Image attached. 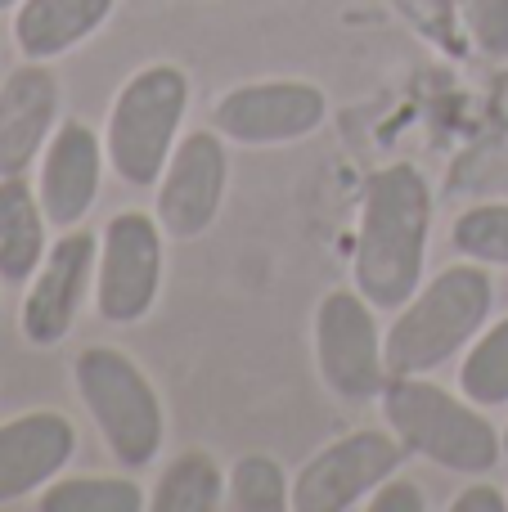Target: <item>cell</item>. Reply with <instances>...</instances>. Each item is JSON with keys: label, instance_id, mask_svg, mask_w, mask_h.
<instances>
[{"label": "cell", "instance_id": "3957f363", "mask_svg": "<svg viewBox=\"0 0 508 512\" xmlns=\"http://www.w3.org/2000/svg\"><path fill=\"white\" fill-rule=\"evenodd\" d=\"M495 306V283L477 261L446 265L419 283L401 315L387 328V369L392 373H432L455 360L486 328Z\"/></svg>", "mask_w": 508, "mask_h": 512}, {"label": "cell", "instance_id": "277c9868", "mask_svg": "<svg viewBox=\"0 0 508 512\" xmlns=\"http://www.w3.org/2000/svg\"><path fill=\"white\" fill-rule=\"evenodd\" d=\"M72 382L95 418L99 441L108 445L122 468H149L162 454V436H167V414L153 391L149 373L117 346H86L72 360Z\"/></svg>", "mask_w": 508, "mask_h": 512}, {"label": "cell", "instance_id": "44dd1931", "mask_svg": "<svg viewBox=\"0 0 508 512\" xmlns=\"http://www.w3.org/2000/svg\"><path fill=\"white\" fill-rule=\"evenodd\" d=\"M230 504L239 512H284L293 508V486L270 454H243L230 468Z\"/></svg>", "mask_w": 508, "mask_h": 512}, {"label": "cell", "instance_id": "484cf974", "mask_svg": "<svg viewBox=\"0 0 508 512\" xmlns=\"http://www.w3.org/2000/svg\"><path fill=\"white\" fill-rule=\"evenodd\" d=\"M504 459H508V427H504Z\"/></svg>", "mask_w": 508, "mask_h": 512}, {"label": "cell", "instance_id": "6da1fadb", "mask_svg": "<svg viewBox=\"0 0 508 512\" xmlns=\"http://www.w3.org/2000/svg\"><path fill=\"white\" fill-rule=\"evenodd\" d=\"M432 239V189L419 167H378L365 185L356 239V288L378 310H401L419 292Z\"/></svg>", "mask_w": 508, "mask_h": 512}, {"label": "cell", "instance_id": "7a4b0ae2", "mask_svg": "<svg viewBox=\"0 0 508 512\" xmlns=\"http://www.w3.org/2000/svg\"><path fill=\"white\" fill-rule=\"evenodd\" d=\"M383 418L410 454L446 472L482 477L504 459V436L468 396L423 382V373H392L383 387Z\"/></svg>", "mask_w": 508, "mask_h": 512}, {"label": "cell", "instance_id": "ac0fdd59", "mask_svg": "<svg viewBox=\"0 0 508 512\" xmlns=\"http://www.w3.org/2000/svg\"><path fill=\"white\" fill-rule=\"evenodd\" d=\"M459 391L482 409L508 405V315L473 337L468 360L459 369Z\"/></svg>", "mask_w": 508, "mask_h": 512}, {"label": "cell", "instance_id": "603a6c76", "mask_svg": "<svg viewBox=\"0 0 508 512\" xmlns=\"http://www.w3.org/2000/svg\"><path fill=\"white\" fill-rule=\"evenodd\" d=\"M369 512H428V495H423L419 481H405V477H387L374 495L365 499Z\"/></svg>", "mask_w": 508, "mask_h": 512}, {"label": "cell", "instance_id": "5b68a950", "mask_svg": "<svg viewBox=\"0 0 508 512\" xmlns=\"http://www.w3.org/2000/svg\"><path fill=\"white\" fill-rule=\"evenodd\" d=\"M189 113V77L171 63L140 68L108 108V167L135 189L158 185Z\"/></svg>", "mask_w": 508, "mask_h": 512}, {"label": "cell", "instance_id": "7c38bea8", "mask_svg": "<svg viewBox=\"0 0 508 512\" xmlns=\"http://www.w3.org/2000/svg\"><path fill=\"white\" fill-rule=\"evenodd\" d=\"M104 140L95 126L86 122H59L41 153V185L36 198L45 207V221L54 230H77L90 216L99 198V180H104Z\"/></svg>", "mask_w": 508, "mask_h": 512}, {"label": "cell", "instance_id": "cb8c5ba5", "mask_svg": "<svg viewBox=\"0 0 508 512\" xmlns=\"http://www.w3.org/2000/svg\"><path fill=\"white\" fill-rule=\"evenodd\" d=\"M508 499L500 486H491V481H477V486L459 490L455 499H450V512H504Z\"/></svg>", "mask_w": 508, "mask_h": 512}, {"label": "cell", "instance_id": "e0dca14e", "mask_svg": "<svg viewBox=\"0 0 508 512\" xmlns=\"http://www.w3.org/2000/svg\"><path fill=\"white\" fill-rule=\"evenodd\" d=\"M230 499V477L207 450H185L162 468L149 495L153 512H216Z\"/></svg>", "mask_w": 508, "mask_h": 512}, {"label": "cell", "instance_id": "d6986e66", "mask_svg": "<svg viewBox=\"0 0 508 512\" xmlns=\"http://www.w3.org/2000/svg\"><path fill=\"white\" fill-rule=\"evenodd\" d=\"M41 512H140L144 490L131 477H68L50 481L36 499Z\"/></svg>", "mask_w": 508, "mask_h": 512}, {"label": "cell", "instance_id": "9a60e30c", "mask_svg": "<svg viewBox=\"0 0 508 512\" xmlns=\"http://www.w3.org/2000/svg\"><path fill=\"white\" fill-rule=\"evenodd\" d=\"M117 0H18L14 45L23 59H59L108 23Z\"/></svg>", "mask_w": 508, "mask_h": 512}, {"label": "cell", "instance_id": "d4e9b609", "mask_svg": "<svg viewBox=\"0 0 508 512\" xmlns=\"http://www.w3.org/2000/svg\"><path fill=\"white\" fill-rule=\"evenodd\" d=\"M18 5V0H0V14H5V9H14Z\"/></svg>", "mask_w": 508, "mask_h": 512}, {"label": "cell", "instance_id": "4fadbf2b", "mask_svg": "<svg viewBox=\"0 0 508 512\" xmlns=\"http://www.w3.org/2000/svg\"><path fill=\"white\" fill-rule=\"evenodd\" d=\"M77 450V427L59 409H32L0 423V508L59 481Z\"/></svg>", "mask_w": 508, "mask_h": 512}, {"label": "cell", "instance_id": "ffe728a7", "mask_svg": "<svg viewBox=\"0 0 508 512\" xmlns=\"http://www.w3.org/2000/svg\"><path fill=\"white\" fill-rule=\"evenodd\" d=\"M450 248L477 265H508V203L468 207L450 225Z\"/></svg>", "mask_w": 508, "mask_h": 512}, {"label": "cell", "instance_id": "ba28073f", "mask_svg": "<svg viewBox=\"0 0 508 512\" xmlns=\"http://www.w3.org/2000/svg\"><path fill=\"white\" fill-rule=\"evenodd\" d=\"M162 225L158 216L122 212L99 234L95 306L104 324H140L162 292Z\"/></svg>", "mask_w": 508, "mask_h": 512}, {"label": "cell", "instance_id": "8fae6325", "mask_svg": "<svg viewBox=\"0 0 508 512\" xmlns=\"http://www.w3.org/2000/svg\"><path fill=\"white\" fill-rule=\"evenodd\" d=\"M95 261L99 234L86 230H63V239L45 252L23 292V310H18V328L32 346H59L72 333L86 288L95 283Z\"/></svg>", "mask_w": 508, "mask_h": 512}, {"label": "cell", "instance_id": "7402d4cb", "mask_svg": "<svg viewBox=\"0 0 508 512\" xmlns=\"http://www.w3.org/2000/svg\"><path fill=\"white\" fill-rule=\"evenodd\" d=\"M459 23L491 63L508 59V0H455Z\"/></svg>", "mask_w": 508, "mask_h": 512}, {"label": "cell", "instance_id": "2e32d148", "mask_svg": "<svg viewBox=\"0 0 508 512\" xmlns=\"http://www.w3.org/2000/svg\"><path fill=\"white\" fill-rule=\"evenodd\" d=\"M45 207L23 176H0V279L23 283L45 261Z\"/></svg>", "mask_w": 508, "mask_h": 512}, {"label": "cell", "instance_id": "52a82bcc", "mask_svg": "<svg viewBox=\"0 0 508 512\" xmlns=\"http://www.w3.org/2000/svg\"><path fill=\"white\" fill-rule=\"evenodd\" d=\"M405 459H410V450L401 445L396 432H378V427L347 432L302 463V472L293 477V508L347 512L365 504L387 477H396V468Z\"/></svg>", "mask_w": 508, "mask_h": 512}, {"label": "cell", "instance_id": "8992f818", "mask_svg": "<svg viewBox=\"0 0 508 512\" xmlns=\"http://www.w3.org/2000/svg\"><path fill=\"white\" fill-rule=\"evenodd\" d=\"M374 310L360 288H333L315 306V369L342 400H378L392 378Z\"/></svg>", "mask_w": 508, "mask_h": 512}, {"label": "cell", "instance_id": "9c48e42d", "mask_svg": "<svg viewBox=\"0 0 508 512\" xmlns=\"http://www.w3.org/2000/svg\"><path fill=\"white\" fill-rule=\"evenodd\" d=\"M329 117V99L315 81H243L225 90L212 104V126L230 144L243 149H270V144H297L315 135Z\"/></svg>", "mask_w": 508, "mask_h": 512}, {"label": "cell", "instance_id": "5bb4252c", "mask_svg": "<svg viewBox=\"0 0 508 512\" xmlns=\"http://www.w3.org/2000/svg\"><path fill=\"white\" fill-rule=\"evenodd\" d=\"M59 126V77L27 59L0 86V176H23Z\"/></svg>", "mask_w": 508, "mask_h": 512}, {"label": "cell", "instance_id": "30bf717a", "mask_svg": "<svg viewBox=\"0 0 508 512\" xmlns=\"http://www.w3.org/2000/svg\"><path fill=\"white\" fill-rule=\"evenodd\" d=\"M225 185H230V153H225V135L216 131H189L180 135L176 153H171L167 171L158 176V216L167 239H203L216 225L225 203Z\"/></svg>", "mask_w": 508, "mask_h": 512}]
</instances>
